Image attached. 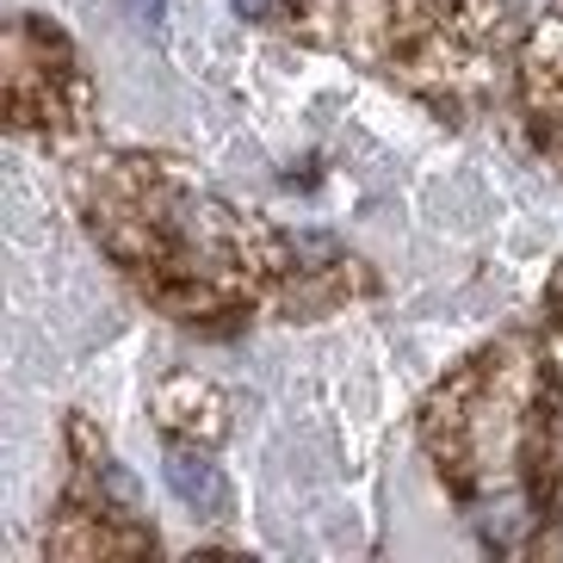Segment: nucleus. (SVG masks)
Wrapping results in <instances>:
<instances>
[{
  "instance_id": "2",
  "label": "nucleus",
  "mask_w": 563,
  "mask_h": 563,
  "mask_svg": "<svg viewBox=\"0 0 563 563\" xmlns=\"http://www.w3.org/2000/svg\"><path fill=\"white\" fill-rule=\"evenodd\" d=\"M242 19H254V25H279V19L298 13V0H230Z\"/></svg>"
},
{
  "instance_id": "1",
  "label": "nucleus",
  "mask_w": 563,
  "mask_h": 563,
  "mask_svg": "<svg viewBox=\"0 0 563 563\" xmlns=\"http://www.w3.org/2000/svg\"><path fill=\"white\" fill-rule=\"evenodd\" d=\"M162 477H167V489H174L192 514H205V520H223V514H230L223 471H217L211 452L192 446V440H167L162 446Z\"/></svg>"
}]
</instances>
